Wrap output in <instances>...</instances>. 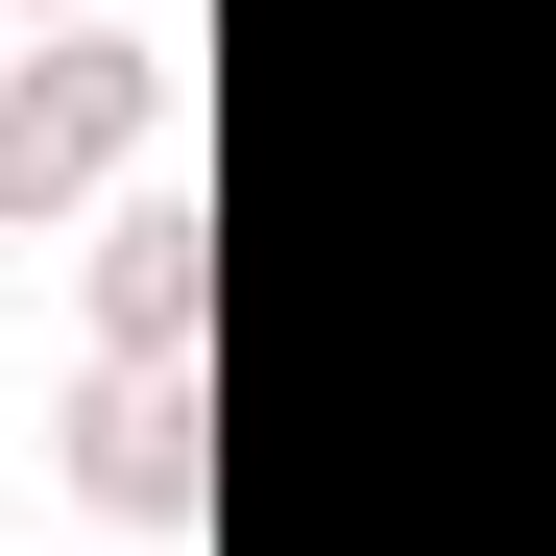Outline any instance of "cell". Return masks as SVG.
I'll return each instance as SVG.
<instances>
[{"label": "cell", "mask_w": 556, "mask_h": 556, "mask_svg": "<svg viewBox=\"0 0 556 556\" xmlns=\"http://www.w3.org/2000/svg\"><path fill=\"white\" fill-rule=\"evenodd\" d=\"M169 122V49H122V25H73V49H25L0 73V218H73L98 169Z\"/></svg>", "instance_id": "obj_1"}, {"label": "cell", "mask_w": 556, "mask_h": 556, "mask_svg": "<svg viewBox=\"0 0 556 556\" xmlns=\"http://www.w3.org/2000/svg\"><path fill=\"white\" fill-rule=\"evenodd\" d=\"M73 484H98L122 532H194V363H122L98 435H73Z\"/></svg>", "instance_id": "obj_2"}, {"label": "cell", "mask_w": 556, "mask_h": 556, "mask_svg": "<svg viewBox=\"0 0 556 556\" xmlns=\"http://www.w3.org/2000/svg\"><path fill=\"white\" fill-rule=\"evenodd\" d=\"M122 363H194V194H122V266H98Z\"/></svg>", "instance_id": "obj_3"}]
</instances>
